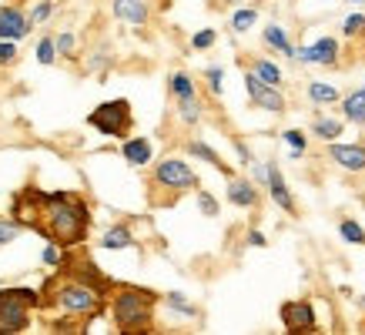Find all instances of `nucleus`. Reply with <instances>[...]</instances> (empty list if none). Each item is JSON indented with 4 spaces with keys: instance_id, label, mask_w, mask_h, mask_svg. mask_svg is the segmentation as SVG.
Returning a JSON list of instances; mask_svg holds the SVG:
<instances>
[{
    "instance_id": "6",
    "label": "nucleus",
    "mask_w": 365,
    "mask_h": 335,
    "mask_svg": "<svg viewBox=\"0 0 365 335\" xmlns=\"http://www.w3.org/2000/svg\"><path fill=\"white\" fill-rule=\"evenodd\" d=\"M201 181L195 175V168L188 161H181V158H161L155 168H151V191H168V198L171 205L178 201L181 191H198Z\"/></svg>"
},
{
    "instance_id": "1",
    "label": "nucleus",
    "mask_w": 365,
    "mask_h": 335,
    "mask_svg": "<svg viewBox=\"0 0 365 335\" xmlns=\"http://www.w3.org/2000/svg\"><path fill=\"white\" fill-rule=\"evenodd\" d=\"M118 285L101 272L84 245L67 248L64 262L54 268V275H47L41 285L44 305H41V319L47 322L51 332H84L94 319L108 312V299L111 289Z\"/></svg>"
},
{
    "instance_id": "37",
    "label": "nucleus",
    "mask_w": 365,
    "mask_h": 335,
    "mask_svg": "<svg viewBox=\"0 0 365 335\" xmlns=\"http://www.w3.org/2000/svg\"><path fill=\"white\" fill-rule=\"evenodd\" d=\"M54 11H57L54 0H37V4H34V11H31V17H34V24H47L51 17H54Z\"/></svg>"
},
{
    "instance_id": "41",
    "label": "nucleus",
    "mask_w": 365,
    "mask_h": 335,
    "mask_svg": "<svg viewBox=\"0 0 365 335\" xmlns=\"http://www.w3.org/2000/svg\"><path fill=\"white\" fill-rule=\"evenodd\" d=\"M235 151H238V158H242V165H245V168H248V165L255 161L252 151H248V145H245V141H235Z\"/></svg>"
},
{
    "instance_id": "36",
    "label": "nucleus",
    "mask_w": 365,
    "mask_h": 335,
    "mask_svg": "<svg viewBox=\"0 0 365 335\" xmlns=\"http://www.w3.org/2000/svg\"><path fill=\"white\" fill-rule=\"evenodd\" d=\"M215 41H218V31L205 27V31H198L195 37H191V51H211V47H215Z\"/></svg>"
},
{
    "instance_id": "44",
    "label": "nucleus",
    "mask_w": 365,
    "mask_h": 335,
    "mask_svg": "<svg viewBox=\"0 0 365 335\" xmlns=\"http://www.w3.org/2000/svg\"><path fill=\"white\" fill-rule=\"evenodd\" d=\"M359 302H362V309H365V295H362V299H359Z\"/></svg>"
},
{
    "instance_id": "35",
    "label": "nucleus",
    "mask_w": 365,
    "mask_h": 335,
    "mask_svg": "<svg viewBox=\"0 0 365 335\" xmlns=\"http://www.w3.org/2000/svg\"><path fill=\"white\" fill-rule=\"evenodd\" d=\"M198 212L205 215V218H218L222 205H218V198H215L211 191H201V188H198Z\"/></svg>"
},
{
    "instance_id": "42",
    "label": "nucleus",
    "mask_w": 365,
    "mask_h": 335,
    "mask_svg": "<svg viewBox=\"0 0 365 335\" xmlns=\"http://www.w3.org/2000/svg\"><path fill=\"white\" fill-rule=\"evenodd\" d=\"M248 245H255V248H265L268 242H265V234H262V232H255V228H252V232H248Z\"/></svg>"
},
{
    "instance_id": "30",
    "label": "nucleus",
    "mask_w": 365,
    "mask_h": 335,
    "mask_svg": "<svg viewBox=\"0 0 365 335\" xmlns=\"http://www.w3.org/2000/svg\"><path fill=\"white\" fill-rule=\"evenodd\" d=\"M282 141L292 148V158H302L309 151V138H305V131H299V128H288V131L282 134Z\"/></svg>"
},
{
    "instance_id": "12",
    "label": "nucleus",
    "mask_w": 365,
    "mask_h": 335,
    "mask_svg": "<svg viewBox=\"0 0 365 335\" xmlns=\"http://www.w3.org/2000/svg\"><path fill=\"white\" fill-rule=\"evenodd\" d=\"M111 14H114V21H121V24L148 27L151 14H155V4H151V0H114Z\"/></svg>"
},
{
    "instance_id": "43",
    "label": "nucleus",
    "mask_w": 365,
    "mask_h": 335,
    "mask_svg": "<svg viewBox=\"0 0 365 335\" xmlns=\"http://www.w3.org/2000/svg\"><path fill=\"white\" fill-rule=\"evenodd\" d=\"M349 4H365V0H349Z\"/></svg>"
},
{
    "instance_id": "40",
    "label": "nucleus",
    "mask_w": 365,
    "mask_h": 335,
    "mask_svg": "<svg viewBox=\"0 0 365 335\" xmlns=\"http://www.w3.org/2000/svg\"><path fill=\"white\" fill-rule=\"evenodd\" d=\"M252 178H255V185H268V165H262V161H252Z\"/></svg>"
},
{
    "instance_id": "24",
    "label": "nucleus",
    "mask_w": 365,
    "mask_h": 335,
    "mask_svg": "<svg viewBox=\"0 0 365 335\" xmlns=\"http://www.w3.org/2000/svg\"><path fill=\"white\" fill-rule=\"evenodd\" d=\"M252 71L262 81H265V84H275V88H282V71H278L275 61H268V57H252Z\"/></svg>"
},
{
    "instance_id": "32",
    "label": "nucleus",
    "mask_w": 365,
    "mask_h": 335,
    "mask_svg": "<svg viewBox=\"0 0 365 335\" xmlns=\"http://www.w3.org/2000/svg\"><path fill=\"white\" fill-rule=\"evenodd\" d=\"M205 84H208V91L215 94V98H222V91H225V67H218V64L205 67Z\"/></svg>"
},
{
    "instance_id": "31",
    "label": "nucleus",
    "mask_w": 365,
    "mask_h": 335,
    "mask_svg": "<svg viewBox=\"0 0 365 335\" xmlns=\"http://www.w3.org/2000/svg\"><path fill=\"white\" fill-rule=\"evenodd\" d=\"M342 37L345 41H359L365 37V14H349L342 21Z\"/></svg>"
},
{
    "instance_id": "28",
    "label": "nucleus",
    "mask_w": 365,
    "mask_h": 335,
    "mask_svg": "<svg viewBox=\"0 0 365 335\" xmlns=\"http://www.w3.org/2000/svg\"><path fill=\"white\" fill-rule=\"evenodd\" d=\"M37 61L44 67L57 64V41H54V34H44L41 41H37Z\"/></svg>"
},
{
    "instance_id": "8",
    "label": "nucleus",
    "mask_w": 365,
    "mask_h": 335,
    "mask_svg": "<svg viewBox=\"0 0 365 335\" xmlns=\"http://www.w3.org/2000/svg\"><path fill=\"white\" fill-rule=\"evenodd\" d=\"M34 27H37L34 17L24 11L17 0H7V4L0 7V37H4V41H24V37H31Z\"/></svg>"
},
{
    "instance_id": "3",
    "label": "nucleus",
    "mask_w": 365,
    "mask_h": 335,
    "mask_svg": "<svg viewBox=\"0 0 365 335\" xmlns=\"http://www.w3.org/2000/svg\"><path fill=\"white\" fill-rule=\"evenodd\" d=\"M155 305L158 295L141 285H114L111 299H108V312L118 332L124 335H144L155 332Z\"/></svg>"
},
{
    "instance_id": "26",
    "label": "nucleus",
    "mask_w": 365,
    "mask_h": 335,
    "mask_svg": "<svg viewBox=\"0 0 365 335\" xmlns=\"http://www.w3.org/2000/svg\"><path fill=\"white\" fill-rule=\"evenodd\" d=\"M165 305L171 309V312H178V315H185V319H198V305H191L181 292H168L165 295Z\"/></svg>"
},
{
    "instance_id": "4",
    "label": "nucleus",
    "mask_w": 365,
    "mask_h": 335,
    "mask_svg": "<svg viewBox=\"0 0 365 335\" xmlns=\"http://www.w3.org/2000/svg\"><path fill=\"white\" fill-rule=\"evenodd\" d=\"M41 305H44L41 289H31V285L0 289V332L4 335L27 332L34 312H41Z\"/></svg>"
},
{
    "instance_id": "22",
    "label": "nucleus",
    "mask_w": 365,
    "mask_h": 335,
    "mask_svg": "<svg viewBox=\"0 0 365 335\" xmlns=\"http://www.w3.org/2000/svg\"><path fill=\"white\" fill-rule=\"evenodd\" d=\"M305 91H309V100H312V104H319V108H329V104H339V100H342L339 88L325 84V81H312Z\"/></svg>"
},
{
    "instance_id": "18",
    "label": "nucleus",
    "mask_w": 365,
    "mask_h": 335,
    "mask_svg": "<svg viewBox=\"0 0 365 335\" xmlns=\"http://www.w3.org/2000/svg\"><path fill=\"white\" fill-rule=\"evenodd\" d=\"M342 131H345V121H339V118H329V114H315L312 118V134L319 141H339Z\"/></svg>"
},
{
    "instance_id": "5",
    "label": "nucleus",
    "mask_w": 365,
    "mask_h": 335,
    "mask_svg": "<svg viewBox=\"0 0 365 335\" xmlns=\"http://www.w3.org/2000/svg\"><path fill=\"white\" fill-rule=\"evenodd\" d=\"M88 128H94L101 138H111V141H124V138H131V131H134L131 100L114 98V100L98 104V108L88 114Z\"/></svg>"
},
{
    "instance_id": "20",
    "label": "nucleus",
    "mask_w": 365,
    "mask_h": 335,
    "mask_svg": "<svg viewBox=\"0 0 365 335\" xmlns=\"http://www.w3.org/2000/svg\"><path fill=\"white\" fill-rule=\"evenodd\" d=\"M265 47H272L275 54H285V57H295V51H299V47H292V41H288V31L278 27V24H268L265 27Z\"/></svg>"
},
{
    "instance_id": "19",
    "label": "nucleus",
    "mask_w": 365,
    "mask_h": 335,
    "mask_svg": "<svg viewBox=\"0 0 365 335\" xmlns=\"http://www.w3.org/2000/svg\"><path fill=\"white\" fill-rule=\"evenodd\" d=\"M175 108H178V118H181V124H188V128L201 124L205 104H201L198 94H191V98H178V100H175Z\"/></svg>"
},
{
    "instance_id": "25",
    "label": "nucleus",
    "mask_w": 365,
    "mask_h": 335,
    "mask_svg": "<svg viewBox=\"0 0 365 335\" xmlns=\"http://www.w3.org/2000/svg\"><path fill=\"white\" fill-rule=\"evenodd\" d=\"M24 232H27V228H24V225L17 222V218H14L11 212H7V215H0V248H4V245H11L14 238H21Z\"/></svg>"
},
{
    "instance_id": "7",
    "label": "nucleus",
    "mask_w": 365,
    "mask_h": 335,
    "mask_svg": "<svg viewBox=\"0 0 365 335\" xmlns=\"http://www.w3.org/2000/svg\"><path fill=\"white\" fill-rule=\"evenodd\" d=\"M245 91H248V100H252L255 108H262V111H268V114H285L288 100H285V94H282V88L265 84L252 67L245 71Z\"/></svg>"
},
{
    "instance_id": "23",
    "label": "nucleus",
    "mask_w": 365,
    "mask_h": 335,
    "mask_svg": "<svg viewBox=\"0 0 365 335\" xmlns=\"http://www.w3.org/2000/svg\"><path fill=\"white\" fill-rule=\"evenodd\" d=\"M168 91H171V98H191V94H198L195 88V78H191L188 71H175L171 78H168Z\"/></svg>"
},
{
    "instance_id": "9",
    "label": "nucleus",
    "mask_w": 365,
    "mask_h": 335,
    "mask_svg": "<svg viewBox=\"0 0 365 335\" xmlns=\"http://www.w3.org/2000/svg\"><path fill=\"white\" fill-rule=\"evenodd\" d=\"M278 315H282V325H285V332H295V335H309V332H319V319H315V305L305 299L299 302H285L282 309H278Z\"/></svg>"
},
{
    "instance_id": "27",
    "label": "nucleus",
    "mask_w": 365,
    "mask_h": 335,
    "mask_svg": "<svg viewBox=\"0 0 365 335\" xmlns=\"http://www.w3.org/2000/svg\"><path fill=\"white\" fill-rule=\"evenodd\" d=\"M255 21H258V11H255V7H238V11L232 14V31L248 34L255 27Z\"/></svg>"
},
{
    "instance_id": "13",
    "label": "nucleus",
    "mask_w": 365,
    "mask_h": 335,
    "mask_svg": "<svg viewBox=\"0 0 365 335\" xmlns=\"http://www.w3.org/2000/svg\"><path fill=\"white\" fill-rule=\"evenodd\" d=\"M265 188H268V198L275 201L285 215H299V205H295V198H292V191H288V185H285V175L278 171L275 161H268V185Z\"/></svg>"
},
{
    "instance_id": "14",
    "label": "nucleus",
    "mask_w": 365,
    "mask_h": 335,
    "mask_svg": "<svg viewBox=\"0 0 365 335\" xmlns=\"http://www.w3.org/2000/svg\"><path fill=\"white\" fill-rule=\"evenodd\" d=\"M228 201H232L235 208H258V201H262V195H258V185H255L252 178H228Z\"/></svg>"
},
{
    "instance_id": "38",
    "label": "nucleus",
    "mask_w": 365,
    "mask_h": 335,
    "mask_svg": "<svg viewBox=\"0 0 365 335\" xmlns=\"http://www.w3.org/2000/svg\"><path fill=\"white\" fill-rule=\"evenodd\" d=\"M17 57H21L17 41H4V37H0V67H11Z\"/></svg>"
},
{
    "instance_id": "17",
    "label": "nucleus",
    "mask_w": 365,
    "mask_h": 335,
    "mask_svg": "<svg viewBox=\"0 0 365 335\" xmlns=\"http://www.w3.org/2000/svg\"><path fill=\"white\" fill-rule=\"evenodd\" d=\"M185 151H188L191 158H198V161H205V165L218 168L222 175H228V178H232V168L225 165V161H222V155H218V151H215V148H211V145H205V141H185Z\"/></svg>"
},
{
    "instance_id": "33",
    "label": "nucleus",
    "mask_w": 365,
    "mask_h": 335,
    "mask_svg": "<svg viewBox=\"0 0 365 335\" xmlns=\"http://www.w3.org/2000/svg\"><path fill=\"white\" fill-rule=\"evenodd\" d=\"M54 41H57V57L71 61V57H74V47H78V34H74V31H61Z\"/></svg>"
},
{
    "instance_id": "34",
    "label": "nucleus",
    "mask_w": 365,
    "mask_h": 335,
    "mask_svg": "<svg viewBox=\"0 0 365 335\" xmlns=\"http://www.w3.org/2000/svg\"><path fill=\"white\" fill-rule=\"evenodd\" d=\"M64 252H67V248H61L57 242H47L44 252H41V265H44V268H57L61 262H64Z\"/></svg>"
},
{
    "instance_id": "39",
    "label": "nucleus",
    "mask_w": 365,
    "mask_h": 335,
    "mask_svg": "<svg viewBox=\"0 0 365 335\" xmlns=\"http://www.w3.org/2000/svg\"><path fill=\"white\" fill-rule=\"evenodd\" d=\"M111 64V54H108V47H101V51H94L88 61V71L91 74H98V71H104V67Z\"/></svg>"
},
{
    "instance_id": "21",
    "label": "nucleus",
    "mask_w": 365,
    "mask_h": 335,
    "mask_svg": "<svg viewBox=\"0 0 365 335\" xmlns=\"http://www.w3.org/2000/svg\"><path fill=\"white\" fill-rule=\"evenodd\" d=\"M342 114L349 124H365V84L352 91L349 98H342Z\"/></svg>"
},
{
    "instance_id": "16",
    "label": "nucleus",
    "mask_w": 365,
    "mask_h": 335,
    "mask_svg": "<svg viewBox=\"0 0 365 335\" xmlns=\"http://www.w3.org/2000/svg\"><path fill=\"white\" fill-rule=\"evenodd\" d=\"M101 248L104 252H124V248H134V232L128 222H114L108 232L101 234Z\"/></svg>"
},
{
    "instance_id": "15",
    "label": "nucleus",
    "mask_w": 365,
    "mask_h": 335,
    "mask_svg": "<svg viewBox=\"0 0 365 335\" xmlns=\"http://www.w3.org/2000/svg\"><path fill=\"white\" fill-rule=\"evenodd\" d=\"M121 155L124 161L131 168H148L151 165V155H155V148L148 138H124L121 141Z\"/></svg>"
},
{
    "instance_id": "10",
    "label": "nucleus",
    "mask_w": 365,
    "mask_h": 335,
    "mask_svg": "<svg viewBox=\"0 0 365 335\" xmlns=\"http://www.w3.org/2000/svg\"><path fill=\"white\" fill-rule=\"evenodd\" d=\"M329 158L335 165L349 171V175H359L365 171V141H329Z\"/></svg>"
},
{
    "instance_id": "2",
    "label": "nucleus",
    "mask_w": 365,
    "mask_h": 335,
    "mask_svg": "<svg viewBox=\"0 0 365 335\" xmlns=\"http://www.w3.org/2000/svg\"><path fill=\"white\" fill-rule=\"evenodd\" d=\"M7 212L37 232L44 242H57L61 248H78L91 234V205L78 191H41L37 185H24L11 198Z\"/></svg>"
},
{
    "instance_id": "29",
    "label": "nucleus",
    "mask_w": 365,
    "mask_h": 335,
    "mask_svg": "<svg viewBox=\"0 0 365 335\" xmlns=\"http://www.w3.org/2000/svg\"><path fill=\"white\" fill-rule=\"evenodd\" d=\"M339 234H342L349 245H365V228L359 222H352V218H342V222H339Z\"/></svg>"
},
{
    "instance_id": "11",
    "label": "nucleus",
    "mask_w": 365,
    "mask_h": 335,
    "mask_svg": "<svg viewBox=\"0 0 365 335\" xmlns=\"http://www.w3.org/2000/svg\"><path fill=\"white\" fill-rule=\"evenodd\" d=\"M299 64H319V67H335L339 64V41L335 37H319L315 44L299 47L295 51Z\"/></svg>"
}]
</instances>
